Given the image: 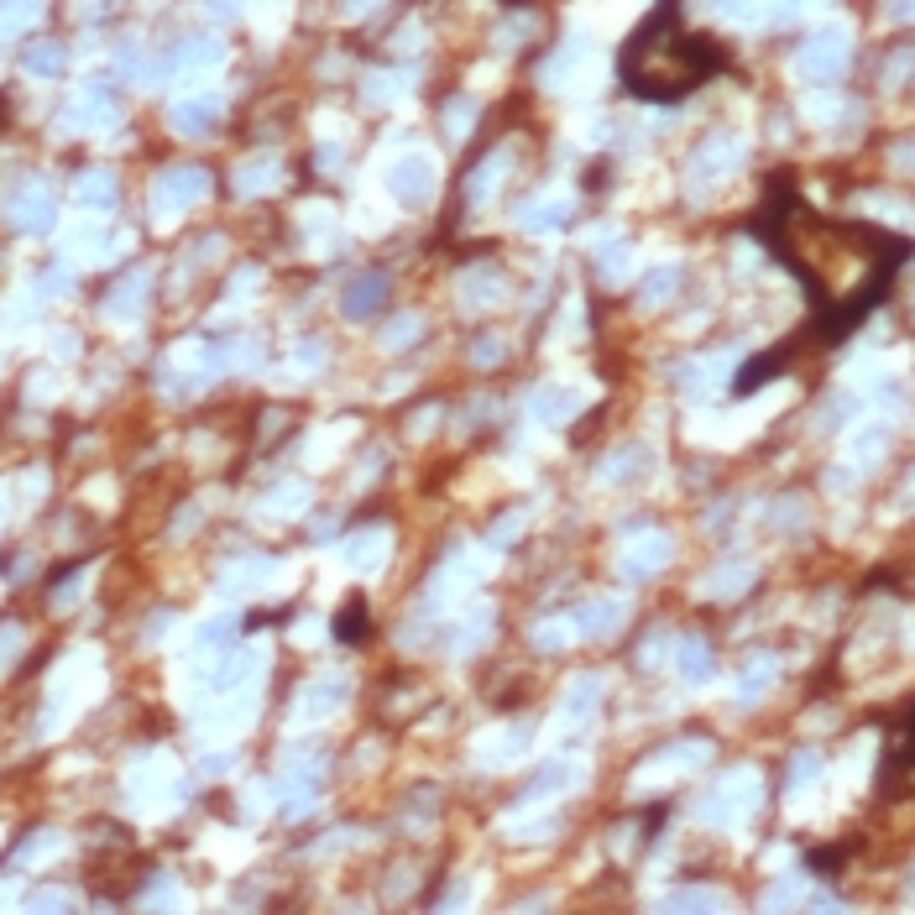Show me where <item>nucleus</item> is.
Returning a JSON list of instances; mask_svg holds the SVG:
<instances>
[{
  "mask_svg": "<svg viewBox=\"0 0 915 915\" xmlns=\"http://www.w3.org/2000/svg\"><path fill=\"white\" fill-rule=\"evenodd\" d=\"M800 68H806V74H832V68H842V42L837 37H816L811 53L800 58Z\"/></svg>",
  "mask_w": 915,
  "mask_h": 915,
  "instance_id": "f03ea898",
  "label": "nucleus"
},
{
  "mask_svg": "<svg viewBox=\"0 0 915 915\" xmlns=\"http://www.w3.org/2000/svg\"><path fill=\"white\" fill-rule=\"evenodd\" d=\"M712 68H717L712 42L685 37V32H675L670 16H659L633 37V48L623 58V79L649 100H675V95H685V89H696Z\"/></svg>",
  "mask_w": 915,
  "mask_h": 915,
  "instance_id": "f257e3e1",
  "label": "nucleus"
}]
</instances>
